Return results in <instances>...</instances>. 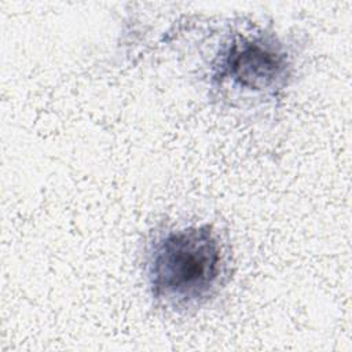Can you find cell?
Segmentation results:
<instances>
[{
  "instance_id": "cell-1",
  "label": "cell",
  "mask_w": 352,
  "mask_h": 352,
  "mask_svg": "<svg viewBox=\"0 0 352 352\" xmlns=\"http://www.w3.org/2000/svg\"><path fill=\"white\" fill-rule=\"evenodd\" d=\"M226 253L220 236L208 224L170 227L148 243L146 279L154 301L186 311L205 304L226 274Z\"/></svg>"
},
{
  "instance_id": "cell-2",
  "label": "cell",
  "mask_w": 352,
  "mask_h": 352,
  "mask_svg": "<svg viewBox=\"0 0 352 352\" xmlns=\"http://www.w3.org/2000/svg\"><path fill=\"white\" fill-rule=\"evenodd\" d=\"M209 76L213 88L224 95L275 99L293 76V59L275 34L236 30L221 43Z\"/></svg>"
}]
</instances>
